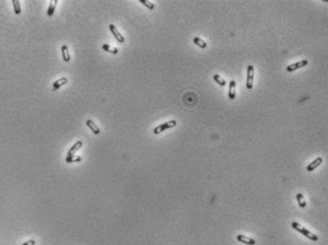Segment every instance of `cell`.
Wrapping results in <instances>:
<instances>
[{
    "mask_svg": "<svg viewBox=\"0 0 328 245\" xmlns=\"http://www.w3.org/2000/svg\"><path fill=\"white\" fill-rule=\"evenodd\" d=\"M291 226H292V228H293V229H295L296 231H298L299 233L303 234L304 237H306V238H307V239H309L310 240L317 241V240L319 239H318V237H317L316 235L313 234V233H311L310 231H308L306 228H304V226H301L300 224H299V223H298V222H293L291 223Z\"/></svg>",
    "mask_w": 328,
    "mask_h": 245,
    "instance_id": "obj_1",
    "label": "cell"
},
{
    "mask_svg": "<svg viewBox=\"0 0 328 245\" xmlns=\"http://www.w3.org/2000/svg\"><path fill=\"white\" fill-rule=\"evenodd\" d=\"M176 125H177V122L175 120H170L168 122H166V123H164V124H162V125H160L158 126H156L154 128V130H153V133L154 134H160V133L164 132L165 130L168 129V128L174 127Z\"/></svg>",
    "mask_w": 328,
    "mask_h": 245,
    "instance_id": "obj_2",
    "label": "cell"
},
{
    "mask_svg": "<svg viewBox=\"0 0 328 245\" xmlns=\"http://www.w3.org/2000/svg\"><path fill=\"white\" fill-rule=\"evenodd\" d=\"M253 81H254V67L248 65L247 67V78H246V88L252 89L253 88Z\"/></svg>",
    "mask_w": 328,
    "mask_h": 245,
    "instance_id": "obj_3",
    "label": "cell"
},
{
    "mask_svg": "<svg viewBox=\"0 0 328 245\" xmlns=\"http://www.w3.org/2000/svg\"><path fill=\"white\" fill-rule=\"evenodd\" d=\"M307 64H308L307 60H301L300 62H297V63H294V64H290L289 66H287L286 70L288 72H293V71H295V70H299L300 68H304V67L307 66Z\"/></svg>",
    "mask_w": 328,
    "mask_h": 245,
    "instance_id": "obj_4",
    "label": "cell"
},
{
    "mask_svg": "<svg viewBox=\"0 0 328 245\" xmlns=\"http://www.w3.org/2000/svg\"><path fill=\"white\" fill-rule=\"evenodd\" d=\"M109 28H110V30L111 33L113 34V36L115 37V39H116L118 42H119V43H124V41H125V38H124V36H123V35L119 32V31L117 30L116 26H115V25H113V24H110V25L109 26Z\"/></svg>",
    "mask_w": 328,
    "mask_h": 245,
    "instance_id": "obj_5",
    "label": "cell"
},
{
    "mask_svg": "<svg viewBox=\"0 0 328 245\" xmlns=\"http://www.w3.org/2000/svg\"><path fill=\"white\" fill-rule=\"evenodd\" d=\"M83 146V143L81 141H77L76 143L70 148V150L68 151V154H67V157H72L74 156V154L79 150Z\"/></svg>",
    "mask_w": 328,
    "mask_h": 245,
    "instance_id": "obj_6",
    "label": "cell"
},
{
    "mask_svg": "<svg viewBox=\"0 0 328 245\" xmlns=\"http://www.w3.org/2000/svg\"><path fill=\"white\" fill-rule=\"evenodd\" d=\"M322 163V157L317 158L316 160H314L311 163H309V164L307 165V167H306V170H307L308 172H312L313 170L316 169L317 167H318V166H319Z\"/></svg>",
    "mask_w": 328,
    "mask_h": 245,
    "instance_id": "obj_7",
    "label": "cell"
},
{
    "mask_svg": "<svg viewBox=\"0 0 328 245\" xmlns=\"http://www.w3.org/2000/svg\"><path fill=\"white\" fill-rule=\"evenodd\" d=\"M237 240L242 242V243L247 244V245H255L256 244L255 239H253L251 238H247V237H245L244 235H238L237 236Z\"/></svg>",
    "mask_w": 328,
    "mask_h": 245,
    "instance_id": "obj_8",
    "label": "cell"
},
{
    "mask_svg": "<svg viewBox=\"0 0 328 245\" xmlns=\"http://www.w3.org/2000/svg\"><path fill=\"white\" fill-rule=\"evenodd\" d=\"M228 97L230 100H234L236 97V82L234 80H231L229 83V88H228Z\"/></svg>",
    "mask_w": 328,
    "mask_h": 245,
    "instance_id": "obj_9",
    "label": "cell"
},
{
    "mask_svg": "<svg viewBox=\"0 0 328 245\" xmlns=\"http://www.w3.org/2000/svg\"><path fill=\"white\" fill-rule=\"evenodd\" d=\"M68 83V78H66V77H62V78L56 80L54 85H52V87H54V90H57L59 87H61L62 86L66 85Z\"/></svg>",
    "mask_w": 328,
    "mask_h": 245,
    "instance_id": "obj_10",
    "label": "cell"
},
{
    "mask_svg": "<svg viewBox=\"0 0 328 245\" xmlns=\"http://www.w3.org/2000/svg\"><path fill=\"white\" fill-rule=\"evenodd\" d=\"M61 51H62V56L65 62H70L71 61V56L69 53V49L66 45H63L61 48Z\"/></svg>",
    "mask_w": 328,
    "mask_h": 245,
    "instance_id": "obj_11",
    "label": "cell"
},
{
    "mask_svg": "<svg viewBox=\"0 0 328 245\" xmlns=\"http://www.w3.org/2000/svg\"><path fill=\"white\" fill-rule=\"evenodd\" d=\"M86 125H87L90 128L91 131H93L94 134L98 135V134L100 133V129L98 128V126L94 124V122H93V121H91V120H88V121L86 122Z\"/></svg>",
    "mask_w": 328,
    "mask_h": 245,
    "instance_id": "obj_12",
    "label": "cell"
},
{
    "mask_svg": "<svg viewBox=\"0 0 328 245\" xmlns=\"http://www.w3.org/2000/svg\"><path fill=\"white\" fill-rule=\"evenodd\" d=\"M58 3V0H52V1L50 2V5H49V9H48V15L50 17L52 16V15H54V12L55 11V8H56V5Z\"/></svg>",
    "mask_w": 328,
    "mask_h": 245,
    "instance_id": "obj_13",
    "label": "cell"
},
{
    "mask_svg": "<svg viewBox=\"0 0 328 245\" xmlns=\"http://www.w3.org/2000/svg\"><path fill=\"white\" fill-rule=\"evenodd\" d=\"M296 198H297V201H298V203H299L300 207V208H305V207H306V201H305V200H304V195L301 194V193H298L297 196H296Z\"/></svg>",
    "mask_w": 328,
    "mask_h": 245,
    "instance_id": "obj_14",
    "label": "cell"
},
{
    "mask_svg": "<svg viewBox=\"0 0 328 245\" xmlns=\"http://www.w3.org/2000/svg\"><path fill=\"white\" fill-rule=\"evenodd\" d=\"M193 42H194V44H195L196 46L200 47L201 49H205V48L207 47L206 42L204 41L202 38H200V37H195L194 39H193Z\"/></svg>",
    "mask_w": 328,
    "mask_h": 245,
    "instance_id": "obj_15",
    "label": "cell"
},
{
    "mask_svg": "<svg viewBox=\"0 0 328 245\" xmlns=\"http://www.w3.org/2000/svg\"><path fill=\"white\" fill-rule=\"evenodd\" d=\"M213 79H214V81H215L219 86H221V87H225V86L227 85L226 80L222 79V77H221L220 75H218V74H214V75H213Z\"/></svg>",
    "mask_w": 328,
    "mask_h": 245,
    "instance_id": "obj_16",
    "label": "cell"
},
{
    "mask_svg": "<svg viewBox=\"0 0 328 245\" xmlns=\"http://www.w3.org/2000/svg\"><path fill=\"white\" fill-rule=\"evenodd\" d=\"M12 6H14V11L15 15H20L21 14V7H20V2L18 0H12L11 1Z\"/></svg>",
    "mask_w": 328,
    "mask_h": 245,
    "instance_id": "obj_17",
    "label": "cell"
},
{
    "mask_svg": "<svg viewBox=\"0 0 328 245\" xmlns=\"http://www.w3.org/2000/svg\"><path fill=\"white\" fill-rule=\"evenodd\" d=\"M102 49H103L104 50L108 51V53H112V54H117V53H118V49H116V48H110L108 44H104V45L102 46Z\"/></svg>",
    "mask_w": 328,
    "mask_h": 245,
    "instance_id": "obj_18",
    "label": "cell"
},
{
    "mask_svg": "<svg viewBox=\"0 0 328 245\" xmlns=\"http://www.w3.org/2000/svg\"><path fill=\"white\" fill-rule=\"evenodd\" d=\"M82 158L80 156H72V157H67L66 158V162L67 163H77L81 162Z\"/></svg>",
    "mask_w": 328,
    "mask_h": 245,
    "instance_id": "obj_19",
    "label": "cell"
},
{
    "mask_svg": "<svg viewBox=\"0 0 328 245\" xmlns=\"http://www.w3.org/2000/svg\"><path fill=\"white\" fill-rule=\"evenodd\" d=\"M139 2H140V3H142L144 6H146L149 10H154V8H155L154 4H153V3H151L150 1H147V0H140Z\"/></svg>",
    "mask_w": 328,
    "mask_h": 245,
    "instance_id": "obj_20",
    "label": "cell"
},
{
    "mask_svg": "<svg viewBox=\"0 0 328 245\" xmlns=\"http://www.w3.org/2000/svg\"><path fill=\"white\" fill-rule=\"evenodd\" d=\"M22 245H35V240L34 239H30L28 241L24 242Z\"/></svg>",
    "mask_w": 328,
    "mask_h": 245,
    "instance_id": "obj_21",
    "label": "cell"
}]
</instances>
